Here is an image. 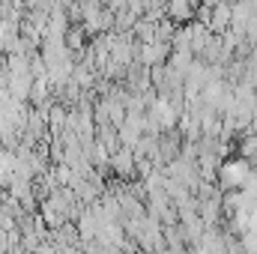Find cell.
<instances>
[{
	"label": "cell",
	"mask_w": 257,
	"mask_h": 254,
	"mask_svg": "<svg viewBox=\"0 0 257 254\" xmlns=\"http://www.w3.org/2000/svg\"><path fill=\"white\" fill-rule=\"evenodd\" d=\"M165 12H168V15H171V18H174L177 24H183V21H189V18L194 15V9L189 6V3H171V6H168ZM174 21H171V24H174Z\"/></svg>",
	"instance_id": "obj_2"
},
{
	"label": "cell",
	"mask_w": 257,
	"mask_h": 254,
	"mask_svg": "<svg viewBox=\"0 0 257 254\" xmlns=\"http://www.w3.org/2000/svg\"><path fill=\"white\" fill-rule=\"evenodd\" d=\"M111 168H117V174H123V177H132L135 174V153L126 150V147H120L117 153H111V162H108Z\"/></svg>",
	"instance_id": "obj_1"
}]
</instances>
